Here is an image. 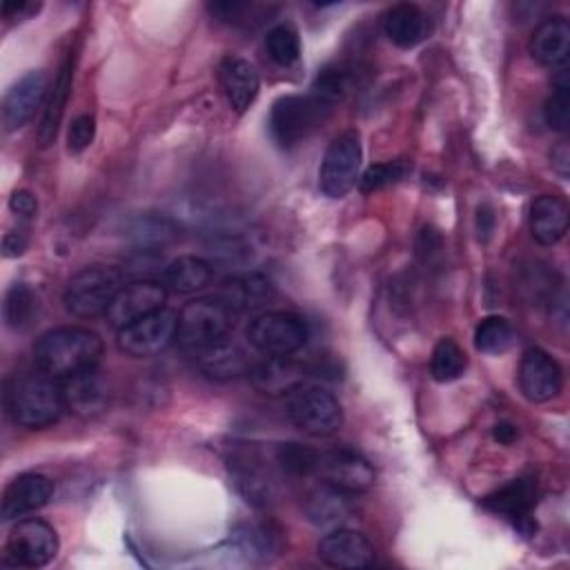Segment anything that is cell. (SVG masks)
<instances>
[{"label": "cell", "mask_w": 570, "mask_h": 570, "mask_svg": "<svg viewBox=\"0 0 570 570\" xmlns=\"http://www.w3.org/2000/svg\"><path fill=\"white\" fill-rule=\"evenodd\" d=\"M212 265L200 256H178L163 267V285L178 294H194L209 285Z\"/></svg>", "instance_id": "cell-26"}, {"label": "cell", "mask_w": 570, "mask_h": 570, "mask_svg": "<svg viewBox=\"0 0 570 570\" xmlns=\"http://www.w3.org/2000/svg\"><path fill=\"white\" fill-rule=\"evenodd\" d=\"M165 301H167V287L163 283L151 278H138L118 289L105 316H107V323L118 332L140 321L142 316L165 307Z\"/></svg>", "instance_id": "cell-11"}, {"label": "cell", "mask_w": 570, "mask_h": 570, "mask_svg": "<svg viewBox=\"0 0 570 570\" xmlns=\"http://www.w3.org/2000/svg\"><path fill=\"white\" fill-rule=\"evenodd\" d=\"M120 287V269L109 265H89L69 278L62 294V303L71 316L94 318L107 312Z\"/></svg>", "instance_id": "cell-5"}, {"label": "cell", "mask_w": 570, "mask_h": 570, "mask_svg": "<svg viewBox=\"0 0 570 570\" xmlns=\"http://www.w3.org/2000/svg\"><path fill=\"white\" fill-rule=\"evenodd\" d=\"M100 358V336L78 325L53 327L45 332L33 345V361L38 370L60 381L96 370Z\"/></svg>", "instance_id": "cell-1"}, {"label": "cell", "mask_w": 570, "mask_h": 570, "mask_svg": "<svg viewBox=\"0 0 570 570\" xmlns=\"http://www.w3.org/2000/svg\"><path fill=\"white\" fill-rule=\"evenodd\" d=\"M543 118L554 131H563L570 125V82L566 71H559L552 80V94L546 100Z\"/></svg>", "instance_id": "cell-34"}, {"label": "cell", "mask_w": 570, "mask_h": 570, "mask_svg": "<svg viewBox=\"0 0 570 570\" xmlns=\"http://www.w3.org/2000/svg\"><path fill=\"white\" fill-rule=\"evenodd\" d=\"M38 11H40L38 2H4L2 4V16L4 18H16V20L31 18Z\"/></svg>", "instance_id": "cell-39"}, {"label": "cell", "mask_w": 570, "mask_h": 570, "mask_svg": "<svg viewBox=\"0 0 570 570\" xmlns=\"http://www.w3.org/2000/svg\"><path fill=\"white\" fill-rule=\"evenodd\" d=\"M196 356L200 370L207 372L209 376H236L247 370V358L243 350L229 343L227 338L196 352Z\"/></svg>", "instance_id": "cell-29"}, {"label": "cell", "mask_w": 570, "mask_h": 570, "mask_svg": "<svg viewBox=\"0 0 570 570\" xmlns=\"http://www.w3.org/2000/svg\"><path fill=\"white\" fill-rule=\"evenodd\" d=\"M218 82L229 107L243 114L258 96L261 78L256 67L238 56H225L218 65Z\"/></svg>", "instance_id": "cell-18"}, {"label": "cell", "mask_w": 570, "mask_h": 570, "mask_svg": "<svg viewBox=\"0 0 570 570\" xmlns=\"http://www.w3.org/2000/svg\"><path fill=\"white\" fill-rule=\"evenodd\" d=\"M321 479L345 492H363L374 485L376 472L372 463L356 450L343 445L321 454L318 470Z\"/></svg>", "instance_id": "cell-12"}, {"label": "cell", "mask_w": 570, "mask_h": 570, "mask_svg": "<svg viewBox=\"0 0 570 570\" xmlns=\"http://www.w3.org/2000/svg\"><path fill=\"white\" fill-rule=\"evenodd\" d=\"M530 53L543 67H561L570 53V22L563 16L539 22L530 36Z\"/></svg>", "instance_id": "cell-19"}, {"label": "cell", "mask_w": 570, "mask_h": 570, "mask_svg": "<svg viewBox=\"0 0 570 570\" xmlns=\"http://www.w3.org/2000/svg\"><path fill=\"white\" fill-rule=\"evenodd\" d=\"M410 167L405 160H390V163H376L365 169V174L358 178V189L370 194L376 189H383L387 185H394L407 176Z\"/></svg>", "instance_id": "cell-36"}, {"label": "cell", "mask_w": 570, "mask_h": 570, "mask_svg": "<svg viewBox=\"0 0 570 570\" xmlns=\"http://www.w3.org/2000/svg\"><path fill=\"white\" fill-rule=\"evenodd\" d=\"M307 336V323L294 312H263L247 325L249 345L265 356H292Z\"/></svg>", "instance_id": "cell-7"}, {"label": "cell", "mask_w": 570, "mask_h": 570, "mask_svg": "<svg viewBox=\"0 0 570 570\" xmlns=\"http://www.w3.org/2000/svg\"><path fill=\"white\" fill-rule=\"evenodd\" d=\"M60 390L65 407L73 414L89 416L107 405V387L102 379L96 374V370L65 379Z\"/></svg>", "instance_id": "cell-23"}, {"label": "cell", "mask_w": 570, "mask_h": 570, "mask_svg": "<svg viewBox=\"0 0 570 570\" xmlns=\"http://www.w3.org/2000/svg\"><path fill=\"white\" fill-rule=\"evenodd\" d=\"M383 33L401 49H412L430 33L428 16L412 2H399L383 16Z\"/></svg>", "instance_id": "cell-20"}, {"label": "cell", "mask_w": 570, "mask_h": 570, "mask_svg": "<svg viewBox=\"0 0 570 570\" xmlns=\"http://www.w3.org/2000/svg\"><path fill=\"white\" fill-rule=\"evenodd\" d=\"M71 76H73V62H71V58H67L53 80V87H51V94H49V100H47V107H45V114H42V120L38 127V138L42 145H49L56 138V131L62 120L67 98L71 91Z\"/></svg>", "instance_id": "cell-27"}, {"label": "cell", "mask_w": 570, "mask_h": 570, "mask_svg": "<svg viewBox=\"0 0 570 570\" xmlns=\"http://www.w3.org/2000/svg\"><path fill=\"white\" fill-rule=\"evenodd\" d=\"M4 407L16 425L42 430L56 423L65 410L62 390L49 374L22 372L7 381Z\"/></svg>", "instance_id": "cell-2"}, {"label": "cell", "mask_w": 570, "mask_h": 570, "mask_svg": "<svg viewBox=\"0 0 570 570\" xmlns=\"http://www.w3.org/2000/svg\"><path fill=\"white\" fill-rule=\"evenodd\" d=\"M356 82H358V73L354 67L330 65L316 73L309 94L316 96L321 102L334 107L354 91Z\"/></svg>", "instance_id": "cell-28"}, {"label": "cell", "mask_w": 570, "mask_h": 570, "mask_svg": "<svg viewBox=\"0 0 570 570\" xmlns=\"http://www.w3.org/2000/svg\"><path fill=\"white\" fill-rule=\"evenodd\" d=\"M530 232L537 243L550 247L568 232V205L563 198L541 194L530 205Z\"/></svg>", "instance_id": "cell-22"}, {"label": "cell", "mask_w": 570, "mask_h": 570, "mask_svg": "<svg viewBox=\"0 0 570 570\" xmlns=\"http://www.w3.org/2000/svg\"><path fill=\"white\" fill-rule=\"evenodd\" d=\"M492 436H494V441H499L501 445H510V443L517 441L519 432H517V428H514L512 423L501 421V423H497V425L492 428Z\"/></svg>", "instance_id": "cell-41"}, {"label": "cell", "mask_w": 570, "mask_h": 570, "mask_svg": "<svg viewBox=\"0 0 570 570\" xmlns=\"http://www.w3.org/2000/svg\"><path fill=\"white\" fill-rule=\"evenodd\" d=\"M9 209L13 212V214H18V218H33L36 216V212H38V200H36V196L31 194V191H24V189H20V191H13L11 194V198H9Z\"/></svg>", "instance_id": "cell-38"}, {"label": "cell", "mask_w": 570, "mask_h": 570, "mask_svg": "<svg viewBox=\"0 0 570 570\" xmlns=\"http://www.w3.org/2000/svg\"><path fill=\"white\" fill-rule=\"evenodd\" d=\"M318 557L332 568H367L374 563V548L361 532L341 525L318 541Z\"/></svg>", "instance_id": "cell-16"}, {"label": "cell", "mask_w": 570, "mask_h": 570, "mask_svg": "<svg viewBox=\"0 0 570 570\" xmlns=\"http://www.w3.org/2000/svg\"><path fill=\"white\" fill-rule=\"evenodd\" d=\"M534 503H537V481L530 476L512 479L483 499V505L490 512L510 519L525 534L534 530V523L530 519Z\"/></svg>", "instance_id": "cell-14"}, {"label": "cell", "mask_w": 570, "mask_h": 570, "mask_svg": "<svg viewBox=\"0 0 570 570\" xmlns=\"http://www.w3.org/2000/svg\"><path fill=\"white\" fill-rule=\"evenodd\" d=\"M38 301L33 296V292L24 285V283H16L9 287L7 296H4V321L11 330H24L31 325L33 314H36Z\"/></svg>", "instance_id": "cell-33"}, {"label": "cell", "mask_w": 570, "mask_h": 570, "mask_svg": "<svg viewBox=\"0 0 570 570\" xmlns=\"http://www.w3.org/2000/svg\"><path fill=\"white\" fill-rule=\"evenodd\" d=\"M287 416L309 436H330L343 425L338 399L318 385H296L287 392Z\"/></svg>", "instance_id": "cell-6"}, {"label": "cell", "mask_w": 570, "mask_h": 570, "mask_svg": "<svg viewBox=\"0 0 570 570\" xmlns=\"http://www.w3.org/2000/svg\"><path fill=\"white\" fill-rule=\"evenodd\" d=\"M58 552V534L42 519H22L9 532L4 561L20 568H42Z\"/></svg>", "instance_id": "cell-10"}, {"label": "cell", "mask_w": 570, "mask_h": 570, "mask_svg": "<svg viewBox=\"0 0 570 570\" xmlns=\"http://www.w3.org/2000/svg\"><path fill=\"white\" fill-rule=\"evenodd\" d=\"M232 325L234 309L223 298H196L178 312L176 343L196 354L227 338Z\"/></svg>", "instance_id": "cell-4"}, {"label": "cell", "mask_w": 570, "mask_h": 570, "mask_svg": "<svg viewBox=\"0 0 570 570\" xmlns=\"http://www.w3.org/2000/svg\"><path fill=\"white\" fill-rule=\"evenodd\" d=\"M361 158V138L354 129L334 136L318 167V189L330 198H343L358 180Z\"/></svg>", "instance_id": "cell-8"}, {"label": "cell", "mask_w": 570, "mask_h": 570, "mask_svg": "<svg viewBox=\"0 0 570 570\" xmlns=\"http://www.w3.org/2000/svg\"><path fill=\"white\" fill-rule=\"evenodd\" d=\"M265 49L269 58L281 67H292L301 58L298 29L289 22L274 24L265 36Z\"/></svg>", "instance_id": "cell-30"}, {"label": "cell", "mask_w": 570, "mask_h": 570, "mask_svg": "<svg viewBox=\"0 0 570 570\" xmlns=\"http://www.w3.org/2000/svg\"><path fill=\"white\" fill-rule=\"evenodd\" d=\"M519 390L532 403H543L554 399L563 385V372L559 363L541 347H530L523 352L519 363Z\"/></svg>", "instance_id": "cell-13"}, {"label": "cell", "mask_w": 570, "mask_h": 570, "mask_svg": "<svg viewBox=\"0 0 570 570\" xmlns=\"http://www.w3.org/2000/svg\"><path fill=\"white\" fill-rule=\"evenodd\" d=\"M492 225H494V214L490 212L488 205L479 207L476 209V229H479V238H485L490 232H492Z\"/></svg>", "instance_id": "cell-43"}, {"label": "cell", "mask_w": 570, "mask_h": 570, "mask_svg": "<svg viewBox=\"0 0 570 570\" xmlns=\"http://www.w3.org/2000/svg\"><path fill=\"white\" fill-rule=\"evenodd\" d=\"M51 497H53V481L49 476L36 474V472L20 474L4 488L0 514L4 521L24 517L47 505Z\"/></svg>", "instance_id": "cell-17"}, {"label": "cell", "mask_w": 570, "mask_h": 570, "mask_svg": "<svg viewBox=\"0 0 570 570\" xmlns=\"http://www.w3.org/2000/svg\"><path fill=\"white\" fill-rule=\"evenodd\" d=\"M178 334V314L174 309L160 307L140 321L118 330V347L134 356V358H147L165 352Z\"/></svg>", "instance_id": "cell-9"}, {"label": "cell", "mask_w": 570, "mask_h": 570, "mask_svg": "<svg viewBox=\"0 0 570 570\" xmlns=\"http://www.w3.org/2000/svg\"><path fill=\"white\" fill-rule=\"evenodd\" d=\"M514 341V330L503 316H485L474 330V347L483 354H501Z\"/></svg>", "instance_id": "cell-32"}, {"label": "cell", "mask_w": 570, "mask_h": 570, "mask_svg": "<svg viewBox=\"0 0 570 570\" xmlns=\"http://www.w3.org/2000/svg\"><path fill=\"white\" fill-rule=\"evenodd\" d=\"M276 289L272 281L263 274H238L223 283L220 296L234 312H256L263 309Z\"/></svg>", "instance_id": "cell-21"}, {"label": "cell", "mask_w": 570, "mask_h": 570, "mask_svg": "<svg viewBox=\"0 0 570 570\" xmlns=\"http://www.w3.org/2000/svg\"><path fill=\"white\" fill-rule=\"evenodd\" d=\"M96 136V118L91 114H82L71 120L69 131H67V149L71 154L85 151Z\"/></svg>", "instance_id": "cell-37"}, {"label": "cell", "mask_w": 570, "mask_h": 570, "mask_svg": "<svg viewBox=\"0 0 570 570\" xmlns=\"http://www.w3.org/2000/svg\"><path fill=\"white\" fill-rule=\"evenodd\" d=\"M318 459L321 452L301 445V443H281L276 448V461L281 463V468L294 476H309L316 474L318 470Z\"/></svg>", "instance_id": "cell-35"}, {"label": "cell", "mask_w": 570, "mask_h": 570, "mask_svg": "<svg viewBox=\"0 0 570 570\" xmlns=\"http://www.w3.org/2000/svg\"><path fill=\"white\" fill-rule=\"evenodd\" d=\"M27 249V234L22 229L18 232H7L2 238V254L9 256H20Z\"/></svg>", "instance_id": "cell-40"}, {"label": "cell", "mask_w": 570, "mask_h": 570, "mask_svg": "<svg viewBox=\"0 0 570 570\" xmlns=\"http://www.w3.org/2000/svg\"><path fill=\"white\" fill-rule=\"evenodd\" d=\"M570 154H568V142H561L559 147L552 149V167L559 171L561 178L568 176V165H570Z\"/></svg>", "instance_id": "cell-42"}, {"label": "cell", "mask_w": 570, "mask_h": 570, "mask_svg": "<svg viewBox=\"0 0 570 570\" xmlns=\"http://www.w3.org/2000/svg\"><path fill=\"white\" fill-rule=\"evenodd\" d=\"M345 494V490H338L336 485L330 483L314 488L305 499L307 519L323 528H341V523L350 517L352 510Z\"/></svg>", "instance_id": "cell-25"}, {"label": "cell", "mask_w": 570, "mask_h": 570, "mask_svg": "<svg viewBox=\"0 0 570 570\" xmlns=\"http://www.w3.org/2000/svg\"><path fill=\"white\" fill-rule=\"evenodd\" d=\"M307 370L289 356H267L265 363L252 370L254 385L265 394H287L305 383Z\"/></svg>", "instance_id": "cell-24"}, {"label": "cell", "mask_w": 570, "mask_h": 570, "mask_svg": "<svg viewBox=\"0 0 570 570\" xmlns=\"http://www.w3.org/2000/svg\"><path fill=\"white\" fill-rule=\"evenodd\" d=\"M47 94V76L40 69L27 71L18 78L2 100V125L7 131H16L24 127Z\"/></svg>", "instance_id": "cell-15"}, {"label": "cell", "mask_w": 570, "mask_h": 570, "mask_svg": "<svg viewBox=\"0 0 570 570\" xmlns=\"http://www.w3.org/2000/svg\"><path fill=\"white\" fill-rule=\"evenodd\" d=\"M332 107L321 102L316 96L287 94L274 100L267 118L274 142L283 149H292L305 142L330 116Z\"/></svg>", "instance_id": "cell-3"}, {"label": "cell", "mask_w": 570, "mask_h": 570, "mask_svg": "<svg viewBox=\"0 0 570 570\" xmlns=\"http://www.w3.org/2000/svg\"><path fill=\"white\" fill-rule=\"evenodd\" d=\"M465 363L468 358H465V352L459 347V343L452 338H441L432 350L430 372L434 381L450 383L463 374Z\"/></svg>", "instance_id": "cell-31"}]
</instances>
